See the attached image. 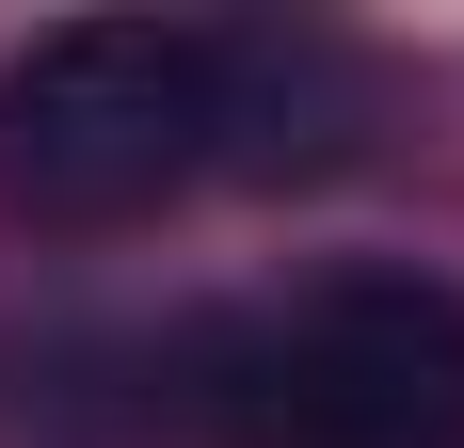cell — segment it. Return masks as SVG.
Listing matches in <instances>:
<instances>
[{
    "label": "cell",
    "mask_w": 464,
    "mask_h": 448,
    "mask_svg": "<svg viewBox=\"0 0 464 448\" xmlns=\"http://www.w3.org/2000/svg\"><path fill=\"white\" fill-rule=\"evenodd\" d=\"M384 144V81L273 16H48L0 48V224L96 240L208 177H336Z\"/></svg>",
    "instance_id": "obj_1"
},
{
    "label": "cell",
    "mask_w": 464,
    "mask_h": 448,
    "mask_svg": "<svg viewBox=\"0 0 464 448\" xmlns=\"http://www.w3.org/2000/svg\"><path fill=\"white\" fill-rule=\"evenodd\" d=\"M160 448H464V288L417 257L288 272L144 336Z\"/></svg>",
    "instance_id": "obj_2"
}]
</instances>
